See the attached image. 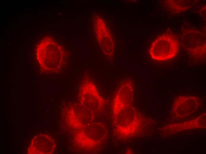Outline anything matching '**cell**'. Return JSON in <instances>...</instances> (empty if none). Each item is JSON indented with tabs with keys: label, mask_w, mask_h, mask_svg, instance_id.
Returning a JSON list of instances; mask_svg holds the SVG:
<instances>
[{
	"label": "cell",
	"mask_w": 206,
	"mask_h": 154,
	"mask_svg": "<svg viewBox=\"0 0 206 154\" xmlns=\"http://www.w3.org/2000/svg\"><path fill=\"white\" fill-rule=\"evenodd\" d=\"M132 81L128 78L120 86L114 101V108L120 109L128 106L132 101Z\"/></svg>",
	"instance_id": "7a4b0ae2"
},
{
	"label": "cell",
	"mask_w": 206,
	"mask_h": 154,
	"mask_svg": "<svg viewBox=\"0 0 206 154\" xmlns=\"http://www.w3.org/2000/svg\"><path fill=\"white\" fill-rule=\"evenodd\" d=\"M179 42L170 34L161 35L152 43L149 50L151 57L157 60H163L174 57L179 48Z\"/></svg>",
	"instance_id": "6da1fadb"
}]
</instances>
